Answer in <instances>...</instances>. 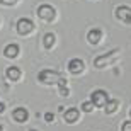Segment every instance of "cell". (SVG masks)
Wrapping results in <instances>:
<instances>
[{"instance_id":"6da1fadb","label":"cell","mask_w":131,"mask_h":131,"mask_svg":"<svg viewBox=\"0 0 131 131\" xmlns=\"http://www.w3.org/2000/svg\"><path fill=\"white\" fill-rule=\"evenodd\" d=\"M119 48H116V49H112V51H109V53H106V54H102V56H99V58H95L94 60V67L95 68H106L107 65H111L114 60L119 56Z\"/></svg>"},{"instance_id":"7a4b0ae2","label":"cell","mask_w":131,"mask_h":131,"mask_svg":"<svg viewBox=\"0 0 131 131\" xmlns=\"http://www.w3.org/2000/svg\"><path fill=\"white\" fill-rule=\"evenodd\" d=\"M61 78L63 77H61L58 72H53V70H43V72H39V75H38L39 82L48 83V85H51V83H58Z\"/></svg>"},{"instance_id":"3957f363","label":"cell","mask_w":131,"mask_h":131,"mask_svg":"<svg viewBox=\"0 0 131 131\" xmlns=\"http://www.w3.org/2000/svg\"><path fill=\"white\" fill-rule=\"evenodd\" d=\"M38 15H39V19L44 20V22H51V20L56 17V10H54L53 5H49V4H43V5H39V9H38Z\"/></svg>"},{"instance_id":"277c9868","label":"cell","mask_w":131,"mask_h":131,"mask_svg":"<svg viewBox=\"0 0 131 131\" xmlns=\"http://www.w3.org/2000/svg\"><path fill=\"white\" fill-rule=\"evenodd\" d=\"M90 101H92V104L95 107H106V104L109 102V97H107L106 90L97 89V90H94V92L90 94Z\"/></svg>"},{"instance_id":"5b68a950","label":"cell","mask_w":131,"mask_h":131,"mask_svg":"<svg viewBox=\"0 0 131 131\" xmlns=\"http://www.w3.org/2000/svg\"><path fill=\"white\" fill-rule=\"evenodd\" d=\"M17 32L20 34V36H26V34H29V32H32V29H34V24H32V20L31 19H27V17H22V19H19L17 20Z\"/></svg>"},{"instance_id":"8992f818","label":"cell","mask_w":131,"mask_h":131,"mask_svg":"<svg viewBox=\"0 0 131 131\" xmlns=\"http://www.w3.org/2000/svg\"><path fill=\"white\" fill-rule=\"evenodd\" d=\"M116 17L126 24H131V7L128 5H119L116 9Z\"/></svg>"},{"instance_id":"52a82bcc","label":"cell","mask_w":131,"mask_h":131,"mask_svg":"<svg viewBox=\"0 0 131 131\" xmlns=\"http://www.w3.org/2000/svg\"><path fill=\"white\" fill-rule=\"evenodd\" d=\"M83 68H85V65H83L82 60H78V58H73L68 61V72L73 73V75H78L80 72H83Z\"/></svg>"},{"instance_id":"ba28073f","label":"cell","mask_w":131,"mask_h":131,"mask_svg":"<svg viewBox=\"0 0 131 131\" xmlns=\"http://www.w3.org/2000/svg\"><path fill=\"white\" fill-rule=\"evenodd\" d=\"M12 117H14V121H17V123H26L29 119V112H27V109H24V107H15L14 111H12Z\"/></svg>"},{"instance_id":"9c48e42d","label":"cell","mask_w":131,"mask_h":131,"mask_svg":"<svg viewBox=\"0 0 131 131\" xmlns=\"http://www.w3.org/2000/svg\"><path fill=\"white\" fill-rule=\"evenodd\" d=\"M63 117H65V121H67V123H77L78 117H80V112H78L77 107H70V109L65 111Z\"/></svg>"},{"instance_id":"30bf717a","label":"cell","mask_w":131,"mask_h":131,"mask_svg":"<svg viewBox=\"0 0 131 131\" xmlns=\"http://www.w3.org/2000/svg\"><path fill=\"white\" fill-rule=\"evenodd\" d=\"M101 38H102V31L101 29H95V27H94V29H90L87 32V41L90 44H97L99 41H101Z\"/></svg>"},{"instance_id":"8fae6325","label":"cell","mask_w":131,"mask_h":131,"mask_svg":"<svg viewBox=\"0 0 131 131\" xmlns=\"http://www.w3.org/2000/svg\"><path fill=\"white\" fill-rule=\"evenodd\" d=\"M4 54L7 56V58H15V56L19 54V46H17V44H14V43L7 44V46H5V49H4Z\"/></svg>"},{"instance_id":"7c38bea8","label":"cell","mask_w":131,"mask_h":131,"mask_svg":"<svg viewBox=\"0 0 131 131\" xmlns=\"http://www.w3.org/2000/svg\"><path fill=\"white\" fill-rule=\"evenodd\" d=\"M5 75H7L9 80L15 82V80H19V78H20V70L17 67H9L7 70H5Z\"/></svg>"},{"instance_id":"4fadbf2b","label":"cell","mask_w":131,"mask_h":131,"mask_svg":"<svg viewBox=\"0 0 131 131\" xmlns=\"http://www.w3.org/2000/svg\"><path fill=\"white\" fill-rule=\"evenodd\" d=\"M54 41H56V38H54L53 32L44 34V38H43V46H44L46 49H51V48L54 46Z\"/></svg>"},{"instance_id":"5bb4252c","label":"cell","mask_w":131,"mask_h":131,"mask_svg":"<svg viewBox=\"0 0 131 131\" xmlns=\"http://www.w3.org/2000/svg\"><path fill=\"white\" fill-rule=\"evenodd\" d=\"M117 107H119V102L116 101V99H111V101L106 104V114H114V112L117 111Z\"/></svg>"},{"instance_id":"9a60e30c","label":"cell","mask_w":131,"mask_h":131,"mask_svg":"<svg viewBox=\"0 0 131 131\" xmlns=\"http://www.w3.org/2000/svg\"><path fill=\"white\" fill-rule=\"evenodd\" d=\"M94 104H92V101H83L82 102V111L83 112H92V109H94Z\"/></svg>"},{"instance_id":"2e32d148","label":"cell","mask_w":131,"mask_h":131,"mask_svg":"<svg viewBox=\"0 0 131 131\" xmlns=\"http://www.w3.org/2000/svg\"><path fill=\"white\" fill-rule=\"evenodd\" d=\"M121 131H131V121H124L121 124Z\"/></svg>"},{"instance_id":"e0dca14e","label":"cell","mask_w":131,"mask_h":131,"mask_svg":"<svg viewBox=\"0 0 131 131\" xmlns=\"http://www.w3.org/2000/svg\"><path fill=\"white\" fill-rule=\"evenodd\" d=\"M17 2H19V0H0V4H2V5H9V7H10V5H15Z\"/></svg>"},{"instance_id":"ac0fdd59","label":"cell","mask_w":131,"mask_h":131,"mask_svg":"<svg viewBox=\"0 0 131 131\" xmlns=\"http://www.w3.org/2000/svg\"><path fill=\"white\" fill-rule=\"evenodd\" d=\"M44 119H46L48 123H53L54 121V114L53 112H46V114H44Z\"/></svg>"},{"instance_id":"d6986e66","label":"cell","mask_w":131,"mask_h":131,"mask_svg":"<svg viewBox=\"0 0 131 131\" xmlns=\"http://www.w3.org/2000/svg\"><path fill=\"white\" fill-rule=\"evenodd\" d=\"M60 92H61V95H68L70 90H68V87H61V89H60Z\"/></svg>"},{"instance_id":"ffe728a7","label":"cell","mask_w":131,"mask_h":131,"mask_svg":"<svg viewBox=\"0 0 131 131\" xmlns=\"http://www.w3.org/2000/svg\"><path fill=\"white\" fill-rule=\"evenodd\" d=\"M4 111H5V104H4V102H0V114H2Z\"/></svg>"},{"instance_id":"44dd1931","label":"cell","mask_w":131,"mask_h":131,"mask_svg":"<svg viewBox=\"0 0 131 131\" xmlns=\"http://www.w3.org/2000/svg\"><path fill=\"white\" fill-rule=\"evenodd\" d=\"M0 131H4V126H2V124H0Z\"/></svg>"},{"instance_id":"7402d4cb","label":"cell","mask_w":131,"mask_h":131,"mask_svg":"<svg viewBox=\"0 0 131 131\" xmlns=\"http://www.w3.org/2000/svg\"><path fill=\"white\" fill-rule=\"evenodd\" d=\"M29 131H36V129H29Z\"/></svg>"},{"instance_id":"603a6c76","label":"cell","mask_w":131,"mask_h":131,"mask_svg":"<svg viewBox=\"0 0 131 131\" xmlns=\"http://www.w3.org/2000/svg\"><path fill=\"white\" fill-rule=\"evenodd\" d=\"M129 117H131V111H129Z\"/></svg>"}]
</instances>
